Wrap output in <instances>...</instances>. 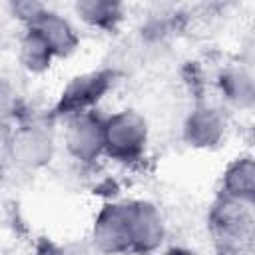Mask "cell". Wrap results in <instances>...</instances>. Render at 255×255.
<instances>
[{"label":"cell","mask_w":255,"mask_h":255,"mask_svg":"<svg viewBox=\"0 0 255 255\" xmlns=\"http://www.w3.org/2000/svg\"><path fill=\"white\" fill-rule=\"evenodd\" d=\"M207 225L219 255H245L255 233L253 203L217 195L209 209Z\"/></svg>","instance_id":"6da1fadb"},{"label":"cell","mask_w":255,"mask_h":255,"mask_svg":"<svg viewBox=\"0 0 255 255\" xmlns=\"http://www.w3.org/2000/svg\"><path fill=\"white\" fill-rule=\"evenodd\" d=\"M149 128L135 110H120L104 118V155L118 163H135L145 155Z\"/></svg>","instance_id":"7a4b0ae2"},{"label":"cell","mask_w":255,"mask_h":255,"mask_svg":"<svg viewBox=\"0 0 255 255\" xmlns=\"http://www.w3.org/2000/svg\"><path fill=\"white\" fill-rule=\"evenodd\" d=\"M90 239L98 253H104V255L131 253L129 203L128 201L106 203L94 219Z\"/></svg>","instance_id":"3957f363"},{"label":"cell","mask_w":255,"mask_h":255,"mask_svg":"<svg viewBox=\"0 0 255 255\" xmlns=\"http://www.w3.org/2000/svg\"><path fill=\"white\" fill-rule=\"evenodd\" d=\"M64 145L80 163H94L104 155V116L96 110L66 118Z\"/></svg>","instance_id":"277c9868"},{"label":"cell","mask_w":255,"mask_h":255,"mask_svg":"<svg viewBox=\"0 0 255 255\" xmlns=\"http://www.w3.org/2000/svg\"><path fill=\"white\" fill-rule=\"evenodd\" d=\"M114 72L112 70H98L76 76L60 94V100L54 108V116L70 118L80 112H90L94 106L110 92L114 86Z\"/></svg>","instance_id":"5b68a950"},{"label":"cell","mask_w":255,"mask_h":255,"mask_svg":"<svg viewBox=\"0 0 255 255\" xmlns=\"http://www.w3.org/2000/svg\"><path fill=\"white\" fill-rule=\"evenodd\" d=\"M54 155V133L46 120H30L14 128V141H12V161L28 167L38 169L50 163Z\"/></svg>","instance_id":"8992f818"},{"label":"cell","mask_w":255,"mask_h":255,"mask_svg":"<svg viewBox=\"0 0 255 255\" xmlns=\"http://www.w3.org/2000/svg\"><path fill=\"white\" fill-rule=\"evenodd\" d=\"M129 203V235L131 253L151 255L165 239V221L157 205L143 199H133Z\"/></svg>","instance_id":"52a82bcc"},{"label":"cell","mask_w":255,"mask_h":255,"mask_svg":"<svg viewBox=\"0 0 255 255\" xmlns=\"http://www.w3.org/2000/svg\"><path fill=\"white\" fill-rule=\"evenodd\" d=\"M183 139L189 147L195 149H211L221 143L227 131V122L225 116L207 104L195 106L185 122H183Z\"/></svg>","instance_id":"ba28073f"},{"label":"cell","mask_w":255,"mask_h":255,"mask_svg":"<svg viewBox=\"0 0 255 255\" xmlns=\"http://www.w3.org/2000/svg\"><path fill=\"white\" fill-rule=\"evenodd\" d=\"M34 28L44 42L50 46V50L54 52L56 58H66L72 52H76L78 44H80V36L76 32V28L70 24V20H66L62 14L46 8L44 14L30 26Z\"/></svg>","instance_id":"9c48e42d"},{"label":"cell","mask_w":255,"mask_h":255,"mask_svg":"<svg viewBox=\"0 0 255 255\" xmlns=\"http://www.w3.org/2000/svg\"><path fill=\"white\" fill-rule=\"evenodd\" d=\"M219 195L247 203L255 201V161L251 155L235 157L225 167Z\"/></svg>","instance_id":"30bf717a"},{"label":"cell","mask_w":255,"mask_h":255,"mask_svg":"<svg viewBox=\"0 0 255 255\" xmlns=\"http://www.w3.org/2000/svg\"><path fill=\"white\" fill-rule=\"evenodd\" d=\"M76 16L96 30H116L124 20V6L112 0H80L74 4Z\"/></svg>","instance_id":"8fae6325"},{"label":"cell","mask_w":255,"mask_h":255,"mask_svg":"<svg viewBox=\"0 0 255 255\" xmlns=\"http://www.w3.org/2000/svg\"><path fill=\"white\" fill-rule=\"evenodd\" d=\"M18 58H20V64L32 74L46 72L52 66V62L56 60L50 46L44 42V38L34 28L24 30V34L20 38V46H18Z\"/></svg>","instance_id":"7c38bea8"},{"label":"cell","mask_w":255,"mask_h":255,"mask_svg":"<svg viewBox=\"0 0 255 255\" xmlns=\"http://www.w3.org/2000/svg\"><path fill=\"white\" fill-rule=\"evenodd\" d=\"M219 90H221L223 98L237 108H249L253 104V94H255L253 78L241 66H231L221 72Z\"/></svg>","instance_id":"4fadbf2b"},{"label":"cell","mask_w":255,"mask_h":255,"mask_svg":"<svg viewBox=\"0 0 255 255\" xmlns=\"http://www.w3.org/2000/svg\"><path fill=\"white\" fill-rule=\"evenodd\" d=\"M18 106L20 102L14 86L4 76H0V122H10L12 118H16Z\"/></svg>","instance_id":"5bb4252c"},{"label":"cell","mask_w":255,"mask_h":255,"mask_svg":"<svg viewBox=\"0 0 255 255\" xmlns=\"http://www.w3.org/2000/svg\"><path fill=\"white\" fill-rule=\"evenodd\" d=\"M48 6L42 2H34V0H22V2H12L10 4V12L14 18H18L26 28H30L46 10Z\"/></svg>","instance_id":"9a60e30c"},{"label":"cell","mask_w":255,"mask_h":255,"mask_svg":"<svg viewBox=\"0 0 255 255\" xmlns=\"http://www.w3.org/2000/svg\"><path fill=\"white\" fill-rule=\"evenodd\" d=\"M12 141H14V128L10 122H0V169L12 161Z\"/></svg>","instance_id":"2e32d148"},{"label":"cell","mask_w":255,"mask_h":255,"mask_svg":"<svg viewBox=\"0 0 255 255\" xmlns=\"http://www.w3.org/2000/svg\"><path fill=\"white\" fill-rule=\"evenodd\" d=\"M32 255H70L64 247H60L58 243L50 241V239H40L34 247V253Z\"/></svg>","instance_id":"e0dca14e"},{"label":"cell","mask_w":255,"mask_h":255,"mask_svg":"<svg viewBox=\"0 0 255 255\" xmlns=\"http://www.w3.org/2000/svg\"><path fill=\"white\" fill-rule=\"evenodd\" d=\"M165 255H201V253H197V251H193V249H187V247H173V249H169Z\"/></svg>","instance_id":"ac0fdd59"}]
</instances>
